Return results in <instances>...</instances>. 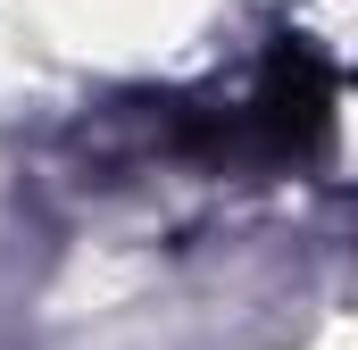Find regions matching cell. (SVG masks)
Returning <instances> with one entry per match:
<instances>
[{"label":"cell","mask_w":358,"mask_h":350,"mask_svg":"<svg viewBox=\"0 0 358 350\" xmlns=\"http://www.w3.org/2000/svg\"><path fill=\"white\" fill-rule=\"evenodd\" d=\"M325 134H334V76H325V59L308 42H275L259 84H250V100L208 142L242 150V159H267V167H300V159L325 150Z\"/></svg>","instance_id":"1"}]
</instances>
